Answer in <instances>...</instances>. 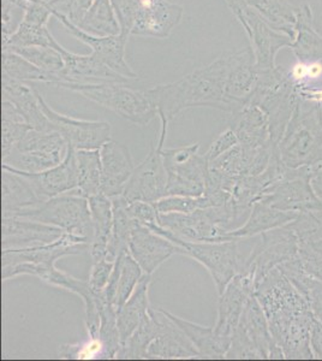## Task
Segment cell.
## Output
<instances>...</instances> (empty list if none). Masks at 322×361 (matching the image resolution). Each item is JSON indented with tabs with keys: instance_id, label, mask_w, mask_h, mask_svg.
Listing matches in <instances>:
<instances>
[{
	"instance_id": "1",
	"label": "cell",
	"mask_w": 322,
	"mask_h": 361,
	"mask_svg": "<svg viewBox=\"0 0 322 361\" xmlns=\"http://www.w3.org/2000/svg\"><path fill=\"white\" fill-rule=\"evenodd\" d=\"M255 296L268 322L269 330L285 359H314L309 345L315 317L294 284L280 269H273L259 281Z\"/></svg>"
},
{
	"instance_id": "2",
	"label": "cell",
	"mask_w": 322,
	"mask_h": 361,
	"mask_svg": "<svg viewBox=\"0 0 322 361\" xmlns=\"http://www.w3.org/2000/svg\"><path fill=\"white\" fill-rule=\"evenodd\" d=\"M230 68V56H221L209 66L196 69L175 82L158 85L146 90V94L154 105L160 127L168 128V123L182 112L211 107L231 112L242 106L226 95V78ZM244 105V104H243Z\"/></svg>"
},
{
	"instance_id": "3",
	"label": "cell",
	"mask_w": 322,
	"mask_h": 361,
	"mask_svg": "<svg viewBox=\"0 0 322 361\" xmlns=\"http://www.w3.org/2000/svg\"><path fill=\"white\" fill-rule=\"evenodd\" d=\"M283 163L291 169L313 166L322 160L321 104L306 107L298 100L282 140L277 145Z\"/></svg>"
},
{
	"instance_id": "4",
	"label": "cell",
	"mask_w": 322,
	"mask_h": 361,
	"mask_svg": "<svg viewBox=\"0 0 322 361\" xmlns=\"http://www.w3.org/2000/svg\"><path fill=\"white\" fill-rule=\"evenodd\" d=\"M58 87L75 92L93 103L106 107L131 123L142 127L148 126L158 116L146 90H134L124 83L64 82Z\"/></svg>"
},
{
	"instance_id": "5",
	"label": "cell",
	"mask_w": 322,
	"mask_h": 361,
	"mask_svg": "<svg viewBox=\"0 0 322 361\" xmlns=\"http://www.w3.org/2000/svg\"><path fill=\"white\" fill-rule=\"evenodd\" d=\"M225 359H285L255 294L245 305Z\"/></svg>"
},
{
	"instance_id": "6",
	"label": "cell",
	"mask_w": 322,
	"mask_h": 361,
	"mask_svg": "<svg viewBox=\"0 0 322 361\" xmlns=\"http://www.w3.org/2000/svg\"><path fill=\"white\" fill-rule=\"evenodd\" d=\"M13 217L28 218L37 222L58 226L68 234L85 238L88 246L93 236V222L88 199L78 194H61Z\"/></svg>"
},
{
	"instance_id": "7",
	"label": "cell",
	"mask_w": 322,
	"mask_h": 361,
	"mask_svg": "<svg viewBox=\"0 0 322 361\" xmlns=\"http://www.w3.org/2000/svg\"><path fill=\"white\" fill-rule=\"evenodd\" d=\"M68 149L69 145L57 130L30 129L1 161L22 173H40L61 164Z\"/></svg>"
},
{
	"instance_id": "8",
	"label": "cell",
	"mask_w": 322,
	"mask_h": 361,
	"mask_svg": "<svg viewBox=\"0 0 322 361\" xmlns=\"http://www.w3.org/2000/svg\"><path fill=\"white\" fill-rule=\"evenodd\" d=\"M200 144L161 149L168 171V195L201 197L206 188L209 161L199 154ZM166 195V197H168Z\"/></svg>"
},
{
	"instance_id": "9",
	"label": "cell",
	"mask_w": 322,
	"mask_h": 361,
	"mask_svg": "<svg viewBox=\"0 0 322 361\" xmlns=\"http://www.w3.org/2000/svg\"><path fill=\"white\" fill-rule=\"evenodd\" d=\"M243 238L218 241V243H189L182 240L180 255H188L206 267L212 276L218 294L221 295L228 283L244 269L247 257L240 250Z\"/></svg>"
},
{
	"instance_id": "10",
	"label": "cell",
	"mask_w": 322,
	"mask_h": 361,
	"mask_svg": "<svg viewBox=\"0 0 322 361\" xmlns=\"http://www.w3.org/2000/svg\"><path fill=\"white\" fill-rule=\"evenodd\" d=\"M237 21L249 37L257 69L260 71L275 69V54L282 47H291L294 39L279 33L262 18L261 15L249 6L244 0H225Z\"/></svg>"
},
{
	"instance_id": "11",
	"label": "cell",
	"mask_w": 322,
	"mask_h": 361,
	"mask_svg": "<svg viewBox=\"0 0 322 361\" xmlns=\"http://www.w3.org/2000/svg\"><path fill=\"white\" fill-rule=\"evenodd\" d=\"M259 241L245 260L242 272L254 276L255 282L261 281L269 271L298 258L299 243L291 223L259 235Z\"/></svg>"
},
{
	"instance_id": "12",
	"label": "cell",
	"mask_w": 322,
	"mask_h": 361,
	"mask_svg": "<svg viewBox=\"0 0 322 361\" xmlns=\"http://www.w3.org/2000/svg\"><path fill=\"white\" fill-rule=\"evenodd\" d=\"M259 202L283 211H322V199L310 182L309 166L286 169L284 177L266 188Z\"/></svg>"
},
{
	"instance_id": "13",
	"label": "cell",
	"mask_w": 322,
	"mask_h": 361,
	"mask_svg": "<svg viewBox=\"0 0 322 361\" xmlns=\"http://www.w3.org/2000/svg\"><path fill=\"white\" fill-rule=\"evenodd\" d=\"M256 282L254 276L241 272L228 283L223 294L219 295L218 319L214 326L216 341L225 355L233 342V334L241 320L242 313L249 298L255 294Z\"/></svg>"
},
{
	"instance_id": "14",
	"label": "cell",
	"mask_w": 322,
	"mask_h": 361,
	"mask_svg": "<svg viewBox=\"0 0 322 361\" xmlns=\"http://www.w3.org/2000/svg\"><path fill=\"white\" fill-rule=\"evenodd\" d=\"M37 90L41 109L52 124V129L61 133L70 147L78 149H100L111 141V124L104 121H86L63 115L49 106L40 92Z\"/></svg>"
},
{
	"instance_id": "15",
	"label": "cell",
	"mask_w": 322,
	"mask_h": 361,
	"mask_svg": "<svg viewBox=\"0 0 322 361\" xmlns=\"http://www.w3.org/2000/svg\"><path fill=\"white\" fill-rule=\"evenodd\" d=\"M163 146L151 145L147 157L136 168L123 190L128 202L155 204L168 195V171L163 164L161 149Z\"/></svg>"
},
{
	"instance_id": "16",
	"label": "cell",
	"mask_w": 322,
	"mask_h": 361,
	"mask_svg": "<svg viewBox=\"0 0 322 361\" xmlns=\"http://www.w3.org/2000/svg\"><path fill=\"white\" fill-rule=\"evenodd\" d=\"M61 25H64L68 33L78 39L80 42L86 44L92 49V54H94L99 61L105 63L116 73L122 75L123 78L128 80H139V75L131 69L130 66L125 61V47H127L128 39L122 34L113 35V37H95L92 34L83 32L78 25L61 15H54Z\"/></svg>"
},
{
	"instance_id": "17",
	"label": "cell",
	"mask_w": 322,
	"mask_h": 361,
	"mask_svg": "<svg viewBox=\"0 0 322 361\" xmlns=\"http://www.w3.org/2000/svg\"><path fill=\"white\" fill-rule=\"evenodd\" d=\"M86 248H88V243L85 238L64 233L57 241L47 245L3 250L1 267L20 263H32L54 267H56L58 259L66 255H80L82 250Z\"/></svg>"
},
{
	"instance_id": "18",
	"label": "cell",
	"mask_w": 322,
	"mask_h": 361,
	"mask_svg": "<svg viewBox=\"0 0 322 361\" xmlns=\"http://www.w3.org/2000/svg\"><path fill=\"white\" fill-rule=\"evenodd\" d=\"M183 16V8L168 0H141L131 35L166 39Z\"/></svg>"
},
{
	"instance_id": "19",
	"label": "cell",
	"mask_w": 322,
	"mask_h": 361,
	"mask_svg": "<svg viewBox=\"0 0 322 361\" xmlns=\"http://www.w3.org/2000/svg\"><path fill=\"white\" fill-rule=\"evenodd\" d=\"M243 151H257L275 146L271 137L268 117L261 107L244 104L231 112L230 126Z\"/></svg>"
},
{
	"instance_id": "20",
	"label": "cell",
	"mask_w": 322,
	"mask_h": 361,
	"mask_svg": "<svg viewBox=\"0 0 322 361\" xmlns=\"http://www.w3.org/2000/svg\"><path fill=\"white\" fill-rule=\"evenodd\" d=\"M3 170H8L11 173H20L22 176L27 177L32 182L34 188L37 189L42 200L45 202L51 197L69 193L78 189V159H76L74 148L70 146L66 159L63 160L61 164L44 173H22L6 164H3Z\"/></svg>"
},
{
	"instance_id": "21",
	"label": "cell",
	"mask_w": 322,
	"mask_h": 361,
	"mask_svg": "<svg viewBox=\"0 0 322 361\" xmlns=\"http://www.w3.org/2000/svg\"><path fill=\"white\" fill-rule=\"evenodd\" d=\"M180 247L161 235L155 234L147 226L136 222L131 234L129 252L142 267L143 272L153 275L155 270L175 253H180Z\"/></svg>"
},
{
	"instance_id": "22",
	"label": "cell",
	"mask_w": 322,
	"mask_h": 361,
	"mask_svg": "<svg viewBox=\"0 0 322 361\" xmlns=\"http://www.w3.org/2000/svg\"><path fill=\"white\" fill-rule=\"evenodd\" d=\"M66 231L58 226L37 222L22 217H3L1 219V247L25 248L57 241Z\"/></svg>"
},
{
	"instance_id": "23",
	"label": "cell",
	"mask_w": 322,
	"mask_h": 361,
	"mask_svg": "<svg viewBox=\"0 0 322 361\" xmlns=\"http://www.w3.org/2000/svg\"><path fill=\"white\" fill-rule=\"evenodd\" d=\"M56 49L61 52L64 59V69L59 73L61 83L80 82H119L127 83L128 78L116 73L105 63L99 61L94 54H76L69 52L61 44ZM57 85V86H58Z\"/></svg>"
},
{
	"instance_id": "24",
	"label": "cell",
	"mask_w": 322,
	"mask_h": 361,
	"mask_svg": "<svg viewBox=\"0 0 322 361\" xmlns=\"http://www.w3.org/2000/svg\"><path fill=\"white\" fill-rule=\"evenodd\" d=\"M101 193L112 197L122 195L124 187L134 173V160L124 145L111 140L100 148Z\"/></svg>"
},
{
	"instance_id": "25",
	"label": "cell",
	"mask_w": 322,
	"mask_h": 361,
	"mask_svg": "<svg viewBox=\"0 0 322 361\" xmlns=\"http://www.w3.org/2000/svg\"><path fill=\"white\" fill-rule=\"evenodd\" d=\"M159 310L158 330L148 345L146 359H201L187 335Z\"/></svg>"
},
{
	"instance_id": "26",
	"label": "cell",
	"mask_w": 322,
	"mask_h": 361,
	"mask_svg": "<svg viewBox=\"0 0 322 361\" xmlns=\"http://www.w3.org/2000/svg\"><path fill=\"white\" fill-rule=\"evenodd\" d=\"M3 100L13 103L25 122L35 130H54L52 124L41 109L35 88L1 75Z\"/></svg>"
},
{
	"instance_id": "27",
	"label": "cell",
	"mask_w": 322,
	"mask_h": 361,
	"mask_svg": "<svg viewBox=\"0 0 322 361\" xmlns=\"http://www.w3.org/2000/svg\"><path fill=\"white\" fill-rule=\"evenodd\" d=\"M260 70L256 68L253 49H244L230 54V68L226 78V95L235 103L247 104L259 80Z\"/></svg>"
},
{
	"instance_id": "28",
	"label": "cell",
	"mask_w": 322,
	"mask_h": 361,
	"mask_svg": "<svg viewBox=\"0 0 322 361\" xmlns=\"http://www.w3.org/2000/svg\"><path fill=\"white\" fill-rule=\"evenodd\" d=\"M299 212L283 211V209L272 207L265 202H256L254 204L253 209L249 214L247 222L237 229L228 231L225 234L224 241L236 240V238L245 240V238H255L265 231L294 222Z\"/></svg>"
},
{
	"instance_id": "29",
	"label": "cell",
	"mask_w": 322,
	"mask_h": 361,
	"mask_svg": "<svg viewBox=\"0 0 322 361\" xmlns=\"http://www.w3.org/2000/svg\"><path fill=\"white\" fill-rule=\"evenodd\" d=\"M42 281L51 286L64 288L76 295L81 296L85 302L86 311V326L88 336L90 338H99V326H100V316H99L98 298L99 293L94 292L90 288L88 281L75 279L74 276L66 274L64 271L58 270L57 267L47 271Z\"/></svg>"
},
{
	"instance_id": "30",
	"label": "cell",
	"mask_w": 322,
	"mask_h": 361,
	"mask_svg": "<svg viewBox=\"0 0 322 361\" xmlns=\"http://www.w3.org/2000/svg\"><path fill=\"white\" fill-rule=\"evenodd\" d=\"M37 189L27 177L3 170L1 175V209L3 217H13L22 209L44 202Z\"/></svg>"
},
{
	"instance_id": "31",
	"label": "cell",
	"mask_w": 322,
	"mask_h": 361,
	"mask_svg": "<svg viewBox=\"0 0 322 361\" xmlns=\"http://www.w3.org/2000/svg\"><path fill=\"white\" fill-rule=\"evenodd\" d=\"M88 202L93 222V236L88 250L92 260L98 262L106 259L107 245L113 226V204L111 197L102 193L88 197Z\"/></svg>"
},
{
	"instance_id": "32",
	"label": "cell",
	"mask_w": 322,
	"mask_h": 361,
	"mask_svg": "<svg viewBox=\"0 0 322 361\" xmlns=\"http://www.w3.org/2000/svg\"><path fill=\"white\" fill-rule=\"evenodd\" d=\"M151 283V275L144 274L127 302L117 310V323L122 347L132 336V334L149 312L151 306L148 293Z\"/></svg>"
},
{
	"instance_id": "33",
	"label": "cell",
	"mask_w": 322,
	"mask_h": 361,
	"mask_svg": "<svg viewBox=\"0 0 322 361\" xmlns=\"http://www.w3.org/2000/svg\"><path fill=\"white\" fill-rule=\"evenodd\" d=\"M112 204L113 226L107 245L106 259L110 262H116L119 255L129 250L131 234L137 221L131 214L129 202L123 195L112 197Z\"/></svg>"
},
{
	"instance_id": "34",
	"label": "cell",
	"mask_w": 322,
	"mask_h": 361,
	"mask_svg": "<svg viewBox=\"0 0 322 361\" xmlns=\"http://www.w3.org/2000/svg\"><path fill=\"white\" fill-rule=\"evenodd\" d=\"M295 40L291 49L301 62H315L322 58V37L313 28L311 11L308 6L295 11Z\"/></svg>"
},
{
	"instance_id": "35",
	"label": "cell",
	"mask_w": 322,
	"mask_h": 361,
	"mask_svg": "<svg viewBox=\"0 0 322 361\" xmlns=\"http://www.w3.org/2000/svg\"><path fill=\"white\" fill-rule=\"evenodd\" d=\"M278 269H280L290 282L294 284L306 300L315 318L322 323V281L306 274L298 263V258L283 264Z\"/></svg>"
},
{
	"instance_id": "36",
	"label": "cell",
	"mask_w": 322,
	"mask_h": 361,
	"mask_svg": "<svg viewBox=\"0 0 322 361\" xmlns=\"http://www.w3.org/2000/svg\"><path fill=\"white\" fill-rule=\"evenodd\" d=\"M78 189L69 193L88 197L101 193V157L100 149H78Z\"/></svg>"
},
{
	"instance_id": "37",
	"label": "cell",
	"mask_w": 322,
	"mask_h": 361,
	"mask_svg": "<svg viewBox=\"0 0 322 361\" xmlns=\"http://www.w3.org/2000/svg\"><path fill=\"white\" fill-rule=\"evenodd\" d=\"M291 226L297 235L298 253L322 259V211L299 212Z\"/></svg>"
},
{
	"instance_id": "38",
	"label": "cell",
	"mask_w": 322,
	"mask_h": 361,
	"mask_svg": "<svg viewBox=\"0 0 322 361\" xmlns=\"http://www.w3.org/2000/svg\"><path fill=\"white\" fill-rule=\"evenodd\" d=\"M178 328L183 331L194 347L197 349L201 359H225V353L216 341L214 328L202 326L160 308Z\"/></svg>"
},
{
	"instance_id": "39",
	"label": "cell",
	"mask_w": 322,
	"mask_h": 361,
	"mask_svg": "<svg viewBox=\"0 0 322 361\" xmlns=\"http://www.w3.org/2000/svg\"><path fill=\"white\" fill-rule=\"evenodd\" d=\"M78 27L95 37H113L120 34V25L111 0H94Z\"/></svg>"
},
{
	"instance_id": "40",
	"label": "cell",
	"mask_w": 322,
	"mask_h": 361,
	"mask_svg": "<svg viewBox=\"0 0 322 361\" xmlns=\"http://www.w3.org/2000/svg\"><path fill=\"white\" fill-rule=\"evenodd\" d=\"M1 75L25 82V81H37V82L54 83L57 86L61 82L59 74L47 73L34 66L16 52L3 49L1 51Z\"/></svg>"
},
{
	"instance_id": "41",
	"label": "cell",
	"mask_w": 322,
	"mask_h": 361,
	"mask_svg": "<svg viewBox=\"0 0 322 361\" xmlns=\"http://www.w3.org/2000/svg\"><path fill=\"white\" fill-rule=\"evenodd\" d=\"M32 127L25 122L13 103H1V160L13 152V148L23 139Z\"/></svg>"
},
{
	"instance_id": "42",
	"label": "cell",
	"mask_w": 322,
	"mask_h": 361,
	"mask_svg": "<svg viewBox=\"0 0 322 361\" xmlns=\"http://www.w3.org/2000/svg\"><path fill=\"white\" fill-rule=\"evenodd\" d=\"M98 308L100 316L98 337L104 345V357L116 359L122 348L117 323V307L109 304L106 300L102 298L101 293H99Z\"/></svg>"
},
{
	"instance_id": "43",
	"label": "cell",
	"mask_w": 322,
	"mask_h": 361,
	"mask_svg": "<svg viewBox=\"0 0 322 361\" xmlns=\"http://www.w3.org/2000/svg\"><path fill=\"white\" fill-rule=\"evenodd\" d=\"M59 42L54 39L47 25H34L22 22L20 28L10 37L3 47H30L46 46L56 49Z\"/></svg>"
},
{
	"instance_id": "44",
	"label": "cell",
	"mask_w": 322,
	"mask_h": 361,
	"mask_svg": "<svg viewBox=\"0 0 322 361\" xmlns=\"http://www.w3.org/2000/svg\"><path fill=\"white\" fill-rule=\"evenodd\" d=\"M16 52L27 61L47 73L59 74L64 69V59L61 52L54 47L46 46H30V47H3Z\"/></svg>"
},
{
	"instance_id": "45",
	"label": "cell",
	"mask_w": 322,
	"mask_h": 361,
	"mask_svg": "<svg viewBox=\"0 0 322 361\" xmlns=\"http://www.w3.org/2000/svg\"><path fill=\"white\" fill-rule=\"evenodd\" d=\"M143 275H144V272H143L142 267H140L139 263L135 260L134 257L130 255V252L128 250L125 253H123L118 287H117V298H116L117 310L127 302Z\"/></svg>"
},
{
	"instance_id": "46",
	"label": "cell",
	"mask_w": 322,
	"mask_h": 361,
	"mask_svg": "<svg viewBox=\"0 0 322 361\" xmlns=\"http://www.w3.org/2000/svg\"><path fill=\"white\" fill-rule=\"evenodd\" d=\"M159 214H189L199 209L212 207L209 199L201 197H182V195H168L154 204Z\"/></svg>"
},
{
	"instance_id": "47",
	"label": "cell",
	"mask_w": 322,
	"mask_h": 361,
	"mask_svg": "<svg viewBox=\"0 0 322 361\" xmlns=\"http://www.w3.org/2000/svg\"><path fill=\"white\" fill-rule=\"evenodd\" d=\"M94 0H49L54 15H61L78 25Z\"/></svg>"
},
{
	"instance_id": "48",
	"label": "cell",
	"mask_w": 322,
	"mask_h": 361,
	"mask_svg": "<svg viewBox=\"0 0 322 361\" xmlns=\"http://www.w3.org/2000/svg\"><path fill=\"white\" fill-rule=\"evenodd\" d=\"M141 0H111L120 25V34L129 37L134 27Z\"/></svg>"
},
{
	"instance_id": "49",
	"label": "cell",
	"mask_w": 322,
	"mask_h": 361,
	"mask_svg": "<svg viewBox=\"0 0 322 361\" xmlns=\"http://www.w3.org/2000/svg\"><path fill=\"white\" fill-rule=\"evenodd\" d=\"M54 16L49 8V0H25V13L23 22L34 25H47Z\"/></svg>"
},
{
	"instance_id": "50",
	"label": "cell",
	"mask_w": 322,
	"mask_h": 361,
	"mask_svg": "<svg viewBox=\"0 0 322 361\" xmlns=\"http://www.w3.org/2000/svg\"><path fill=\"white\" fill-rule=\"evenodd\" d=\"M113 267L114 262H110L107 259L93 262L88 283L94 292L101 293L107 287Z\"/></svg>"
},
{
	"instance_id": "51",
	"label": "cell",
	"mask_w": 322,
	"mask_h": 361,
	"mask_svg": "<svg viewBox=\"0 0 322 361\" xmlns=\"http://www.w3.org/2000/svg\"><path fill=\"white\" fill-rule=\"evenodd\" d=\"M238 144L240 142H238L236 134L231 128L228 127L225 132L221 133V135L213 141L212 145L209 146V151L204 153V156L209 161H212Z\"/></svg>"
},
{
	"instance_id": "52",
	"label": "cell",
	"mask_w": 322,
	"mask_h": 361,
	"mask_svg": "<svg viewBox=\"0 0 322 361\" xmlns=\"http://www.w3.org/2000/svg\"><path fill=\"white\" fill-rule=\"evenodd\" d=\"M309 345L314 359H322V323L316 318L310 329Z\"/></svg>"
},
{
	"instance_id": "53",
	"label": "cell",
	"mask_w": 322,
	"mask_h": 361,
	"mask_svg": "<svg viewBox=\"0 0 322 361\" xmlns=\"http://www.w3.org/2000/svg\"><path fill=\"white\" fill-rule=\"evenodd\" d=\"M310 182L314 188L315 193L322 199V160L318 164L309 166Z\"/></svg>"
},
{
	"instance_id": "54",
	"label": "cell",
	"mask_w": 322,
	"mask_h": 361,
	"mask_svg": "<svg viewBox=\"0 0 322 361\" xmlns=\"http://www.w3.org/2000/svg\"><path fill=\"white\" fill-rule=\"evenodd\" d=\"M1 3H13V4L25 5V0H1Z\"/></svg>"
}]
</instances>
